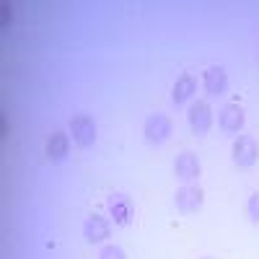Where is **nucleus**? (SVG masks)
Wrapping results in <instances>:
<instances>
[{
  "label": "nucleus",
  "mask_w": 259,
  "mask_h": 259,
  "mask_svg": "<svg viewBox=\"0 0 259 259\" xmlns=\"http://www.w3.org/2000/svg\"><path fill=\"white\" fill-rule=\"evenodd\" d=\"M143 133H145V140L150 143V145H161V143H166L168 140V135H171V119L166 117V114H150L148 119H145V127H143Z\"/></svg>",
  "instance_id": "f257e3e1"
},
{
  "label": "nucleus",
  "mask_w": 259,
  "mask_h": 259,
  "mask_svg": "<svg viewBox=\"0 0 259 259\" xmlns=\"http://www.w3.org/2000/svg\"><path fill=\"white\" fill-rule=\"evenodd\" d=\"M231 153H233V163L236 166H254L256 156H259V148H256V140L249 138V135H239L233 140V148H231Z\"/></svg>",
  "instance_id": "f03ea898"
},
{
  "label": "nucleus",
  "mask_w": 259,
  "mask_h": 259,
  "mask_svg": "<svg viewBox=\"0 0 259 259\" xmlns=\"http://www.w3.org/2000/svg\"><path fill=\"white\" fill-rule=\"evenodd\" d=\"M70 133H73V140L80 148H89V145L96 143V124L89 114H75L70 119Z\"/></svg>",
  "instance_id": "7ed1b4c3"
},
{
  "label": "nucleus",
  "mask_w": 259,
  "mask_h": 259,
  "mask_svg": "<svg viewBox=\"0 0 259 259\" xmlns=\"http://www.w3.org/2000/svg\"><path fill=\"white\" fill-rule=\"evenodd\" d=\"M177 207L182 212H197L205 202V189L200 184H184L182 189H177Z\"/></svg>",
  "instance_id": "20e7f679"
},
{
  "label": "nucleus",
  "mask_w": 259,
  "mask_h": 259,
  "mask_svg": "<svg viewBox=\"0 0 259 259\" xmlns=\"http://www.w3.org/2000/svg\"><path fill=\"white\" fill-rule=\"evenodd\" d=\"M189 127L194 135H205L210 124H212V112H210V104L207 101H194L189 106Z\"/></svg>",
  "instance_id": "39448f33"
},
{
  "label": "nucleus",
  "mask_w": 259,
  "mask_h": 259,
  "mask_svg": "<svg viewBox=\"0 0 259 259\" xmlns=\"http://www.w3.org/2000/svg\"><path fill=\"white\" fill-rule=\"evenodd\" d=\"M109 212L117 226H130L133 223V202H130L127 194H112L109 197Z\"/></svg>",
  "instance_id": "423d86ee"
},
{
  "label": "nucleus",
  "mask_w": 259,
  "mask_h": 259,
  "mask_svg": "<svg viewBox=\"0 0 259 259\" xmlns=\"http://www.w3.org/2000/svg\"><path fill=\"white\" fill-rule=\"evenodd\" d=\"M109 221L101 218V215H91L89 221H85L83 226V236H85V241L89 244H101L104 239H109Z\"/></svg>",
  "instance_id": "0eeeda50"
},
{
  "label": "nucleus",
  "mask_w": 259,
  "mask_h": 259,
  "mask_svg": "<svg viewBox=\"0 0 259 259\" xmlns=\"http://www.w3.org/2000/svg\"><path fill=\"white\" fill-rule=\"evenodd\" d=\"M174 171H177V177L182 179V182H187V184H192L194 179L200 177V161H197V156L194 153H182L179 158H177V163H174Z\"/></svg>",
  "instance_id": "6e6552de"
},
{
  "label": "nucleus",
  "mask_w": 259,
  "mask_h": 259,
  "mask_svg": "<svg viewBox=\"0 0 259 259\" xmlns=\"http://www.w3.org/2000/svg\"><path fill=\"white\" fill-rule=\"evenodd\" d=\"M244 109L239 104H226L221 109V127L226 130V133H239V130L244 127Z\"/></svg>",
  "instance_id": "1a4fd4ad"
},
{
  "label": "nucleus",
  "mask_w": 259,
  "mask_h": 259,
  "mask_svg": "<svg viewBox=\"0 0 259 259\" xmlns=\"http://www.w3.org/2000/svg\"><path fill=\"white\" fill-rule=\"evenodd\" d=\"M205 89H207V94H212V96H221V94L228 89L226 68H221V65H212V68H207V70H205Z\"/></svg>",
  "instance_id": "9d476101"
},
{
  "label": "nucleus",
  "mask_w": 259,
  "mask_h": 259,
  "mask_svg": "<svg viewBox=\"0 0 259 259\" xmlns=\"http://www.w3.org/2000/svg\"><path fill=\"white\" fill-rule=\"evenodd\" d=\"M68 150H70V140H68V135H65V133H60V130H57V133H52L47 138V158L50 161H55V163L65 161Z\"/></svg>",
  "instance_id": "9b49d317"
},
{
  "label": "nucleus",
  "mask_w": 259,
  "mask_h": 259,
  "mask_svg": "<svg viewBox=\"0 0 259 259\" xmlns=\"http://www.w3.org/2000/svg\"><path fill=\"white\" fill-rule=\"evenodd\" d=\"M194 91H197V80H194V75L184 73V75H179V78H177L174 91H171V99H174V104H184Z\"/></svg>",
  "instance_id": "f8f14e48"
},
{
  "label": "nucleus",
  "mask_w": 259,
  "mask_h": 259,
  "mask_svg": "<svg viewBox=\"0 0 259 259\" xmlns=\"http://www.w3.org/2000/svg\"><path fill=\"white\" fill-rule=\"evenodd\" d=\"M99 259H127V254H124V249H122V246L109 244V246H104V249L99 251Z\"/></svg>",
  "instance_id": "ddd939ff"
},
{
  "label": "nucleus",
  "mask_w": 259,
  "mask_h": 259,
  "mask_svg": "<svg viewBox=\"0 0 259 259\" xmlns=\"http://www.w3.org/2000/svg\"><path fill=\"white\" fill-rule=\"evenodd\" d=\"M246 212H249V218L254 223H259V192H254L251 197H249V205H246Z\"/></svg>",
  "instance_id": "4468645a"
},
{
  "label": "nucleus",
  "mask_w": 259,
  "mask_h": 259,
  "mask_svg": "<svg viewBox=\"0 0 259 259\" xmlns=\"http://www.w3.org/2000/svg\"><path fill=\"white\" fill-rule=\"evenodd\" d=\"M0 11H3V29H8V24L13 21V8L8 3H3V6H0Z\"/></svg>",
  "instance_id": "2eb2a0df"
},
{
  "label": "nucleus",
  "mask_w": 259,
  "mask_h": 259,
  "mask_svg": "<svg viewBox=\"0 0 259 259\" xmlns=\"http://www.w3.org/2000/svg\"><path fill=\"white\" fill-rule=\"evenodd\" d=\"M3 138H8V119L3 117Z\"/></svg>",
  "instance_id": "dca6fc26"
},
{
  "label": "nucleus",
  "mask_w": 259,
  "mask_h": 259,
  "mask_svg": "<svg viewBox=\"0 0 259 259\" xmlns=\"http://www.w3.org/2000/svg\"><path fill=\"white\" fill-rule=\"evenodd\" d=\"M205 259H210V256H205Z\"/></svg>",
  "instance_id": "f3484780"
}]
</instances>
